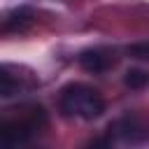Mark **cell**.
Segmentation results:
<instances>
[{"mask_svg": "<svg viewBox=\"0 0 149 149\" xmlns=\"http://www.w3.org/2000/svg\"><path fill=\"white\" fill-rule=\"evenodd\" d=\"M123 81H126L128 88H142V86L149 84V72H144V70H128Z\"/></svg>", "mask_w": 149, "mask_h": 149, "instance_id": "obj_6", "label": "cell"}, {"mask_svg": "<svg viewBox=\"0 0 149 149\" xmlns=\"http://www.w3.org/2000/svg\"><path fill=\"white\" fill-rule=\"evenodd\" d=\"M128 54L133 58H142V61H149V42H137L133 47H128Z\"/></svg>", "mask_w": 149, "mask_h": 149, "instance_id": "obj_8", "label": "cell"}, {"mask_svg": "<svg viewBox=\"0 0 149 149\" xmlns=\"http://www.w3.org/2000/svg\"><path fill=\"white\" fill-rule=\"evenodd\" d=\"M16 88H19V84H16L14 77L9 74V70L2 68V72H0V95H2V98H9V95L16 93Z\"/></svg>", "mask_w": 149, "mask_h": 149, "instance_id": "obj_7", "label": "cell"}, {"mask_svg": "<svg viewBox=\"0 0 149 149\" xmlns=\"http://www.w3.org/2000/svg\"><path fill=\"white\" fill-rule=\"evenodd\" d=\"M114 63H116L114 51L102 49V47L86 49V51L79 54V65H81L86 72H107V70L114 68Z\"/></svg>", "mask_w": 149, "mask_h": 149, "instance_id": "obj_4", "label": "cell"}, {"mask_svg": "<svg viewBox=\"0 0 149 149\" xmlns=\"http://www.w3.org/2000/svg\"><path fill=\"white\" fill-rule=\"evenodd\" d=\"M109 140H119L126 144H142L149 140V121L140 114H123L121 119L112 121L107 126Z\"/></svg>", "mask_w": 149, "mask_h": 149, "instance_id": "obj_3", "label": "cell"}, {"mask_svg": "<svg viewBox=\"0 0 149 149\" xmlns=\"http://www.w3.org/2000/svg\"><path fill=\"white\" fill-rule=\"evenodd\" d=\"M47 128V112L40 105H30L26 107L19 119H9L0 126V142L5 147H19V144H28L40 130Z\"/></svg>", "mask_w": 149, "mask_h": 149, "instance_id": "obj_2", "label": "cell"}, {"mask_svg": "<svg viewBox=\"0 0 149 149\" xmlns=\"http://www.w3.org/2000/svg\"><path fill=\"white\" fill-rule=\"evenodd\" d=\"M58 107L70 119L93 121V119H98L105 112V100H102V95L93 86H86V84H68L61 91Z\"/></svg>", "mask_w": 149, "mask_h": 149, "instance_id": "obj_1", "label": "cell"}, {"mask_svg": "<svg viewBox=\"0 0 149 149\" xmlns=\"http://www.w3.org/2000/svg\"><path fill=\"white\" fill-rule=\"evenodd\" d=\"M30 26H33V12L30 9H23V7L9 12L5 16V21H2V30L5 33H21V30H26Z\"/></svg>", "mask_w": 149, "mask_h": 149, "instance_id": "obj_5", "label": "cell"}]
</instances>
